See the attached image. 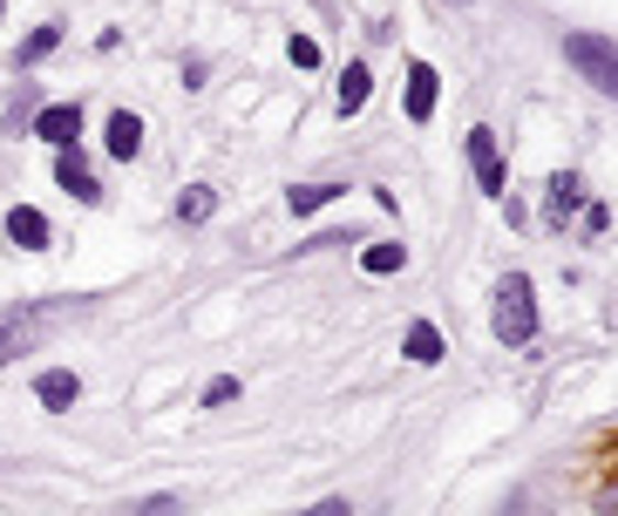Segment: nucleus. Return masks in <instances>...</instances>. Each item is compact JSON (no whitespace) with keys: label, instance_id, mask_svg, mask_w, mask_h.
Segmentation results:
<instances>
[{"label":"nucleus","instance_id":"9","mask_svg":"<svg viewBox=\"0 0 618 516\" xmlns=\"http://www.w3.org/2000/svg\"><path fill=\"white\" fill-rule=\"evenodd\" d=\"M8 238H14L21 252H48V238H55V231H48V218L34 211V205H8Z\"/></svg>","mask_w":618,"mask_h":516},{"label":"nucleus","instance_id":"22","mask_svg":"<svg viewBox=\"0 0 618 516\" xmlns=\"http://www.w3.org/2000/svg\"><path fill=\"white\" fill-rule=\"evenodd\" d=\"M306 516H354V509H346V496H327V503H313Z\"/></svg>","mask_w":618,"mask_h":516},{"label":"nucleus","instance_id":"16","mask_svg":"<svg viewBox=\"0 0 618 516\" xmlns=\"http://www.w3.org/2000/svg\"><path fill=\"white\" fill-rule=\"evenodd\" d=\"M361 265L374 272V279H388V272H401V265H408V245H367V252H361Z\"/></svg>","mask_w":618,"mask_h":516},{"label":"nucleus","instance_id":"2","mask_svg":"<svg viewBox=\"0 0 618 516\" xmlns=\"http://www.w3.org/2000/svg\"><path fill=\"white\" fill-rule=\"evenodd\" d=\"M564 62L585 75L598 96H618V42H605V34H564Z\"/></svg>","mask_w":618,"mask_h":516},{"label":"nucleus","instance_id":"8","mask_svg":"<svg viewBox=\"0 0 618 516\" xmlns=\"http://www.w3.org/2000/svg\"><path fill=\"white\" fill-rule=\"evenodd\" d=\"M435 96H442V75L429 62H408V123H429L435 116Z\"/></svg>","mask_w":618,"mask_h":516},{"label":"nucleus","instance_id":"3","mask_svg":"<svg viewBox=\"0 0 618 516\" xmlns=\"http://www.w3.org/2000/svg\"><path fill=\"white\" fill-rule=\"evenodd\" d=\"M55 320H68V306H8L0 312V361H14V353H27L34 340H42Z\"/></svg>","mask_w":618,"mask_h":516},{"label":"nucleus","instance_id":"5","mask_svg":"<svg viewBox=\"0 0 618 516\" xmlns=\"http://www.w3.org/2000/svg\"><path fill=\"white\" fill-rule=\"evenodd\" d=\"M34 136L55 143V150H75V136H82V109H75V102H48L42 116H34Z\"/></svg>","mask_w":618,"mask_h":516},{"label":"nucleus","instance_id":"24","mask_svg":"<svg viewBox=\"0 0 618 516\" xmlns=\"http://www.w3.org/2000/svg\"><path fill=\"white\" fill-rule=\"evenodd\" d=\"M455 8H462V0H455Z\"/></svg>","mask_w":618,"mask_h":516},{"label":"nucleus","instance_id":"13","mask_svg":"<svg viewBox=\"0 0 618 516\" xmlns=\"http://www.w3.org/2000/svg\"><path fill=\"white\" fill-rule=\"evenodd\" d=\"M333 197H340V184H293L286 205H293V218H313L320 205H333Z\"/></svg>","mask_w":618,"mask_h":516},{"label":"nucleus","instance_id":"4","mask_svg":"<svg viewBox=\"0 0 618 516\" xmlns=\"http://www.w3.org/2000/svg\"><path fill=\"white\" fill-rule=\"evenodd\" d=\"M577 211H585V184H577L571 171H558V177L544 184V224H551V231H564Z\"/></svg>","mask_w":618,"mask_h":516},{"label":"nucleus","instance_id":"19","mask_svg":"<svg viewBox=\"0 0 618 516\" xmlns=\"http://www.w3.org/2000/svg\"><path fill=\"white\" fill-rule=\"evenodd\" d=\"M286 55H293V68H313V62H320V42H313V34H293Z\"/></svg>","mask_w":618,"mask_h":516},{"label":"nucleus","instance_id":"6","mask_svg":"<svg viewBox=\"0 0 618 516\" xmlns=\"http://www.w3.org/2000/svg\"><path fill=\"white\" fill-rule=\"evenodd\" d=\"M470 164H476V184L489 197H504V150H496V130H470Z\"/></svg>","mask_w":618,"mask_h":516},{"label":"nucleus","instance_id":"1","mask_svg":"<svg viewBox=\"0 0 618 516\" xmlns=\"http://www.w3.org/2000/svg\"><path fill=\"white\" fill-rule=\"evenodd\" d=\"M496 340L504 347H523V340H537V293H530V279L523 272H510L504 286H496Z\"/></svg>","mask_w":618,"mask_h":516},{"label":"nucleus","instance_id":"11","mask_svg":"<svg viewBox=\"0 0 618 516\" xmlns=\"http://www.w3.org/2000/svg\"><path fill=\"white\" fill-rule=\"evenodd\" d=\"M367 96H374L367 62H346V75H340V116H361V109H367Z\"/></svg>","mask_w":618,"mask_h":516},{"label":"nucleus","instance_id":"17","mask_svg":"<svg viewBox=\"0 0 618 516\" xmlns=\"http://www.w3.org/2000/svg\"><path fill=\"white\" fill-rule=\"evenodd\" d=\"M55 42H62V21H48V28H34L27 42H21V55H14V62H42V55H55Z\"/></svg>","mask_w":618,"mask_h":516},{"label":"nucleus","instance_id":"15","mask_svg":"<svg viewBox=\"0 0 618 516\" xmlns=\"http://www.w3.org/2000/svg\"><path fill=\"white\" fill-rule=\"evenodd\" d=\"M211 211H218V190H211V184H190V190L177 197V218H184V224H205Z\"/></svg>","mask_w":618,"mask_h":516},{"label":"nucleus","instance_id":"20","mask_svg":"<svg viewBox=\"0 0 618 516\" xmlns=\"http://www.w3.org/2000/svg\"><path fill=\"white\" fill-rule=\"evenodd\" d=\"M184 503L177 496H143V503H130V516H177Z\"/></svg>","mask_w":618,"mask_h":516},{"label":"nucleus","instance_id":"23","mask_svg":"<svg viewBox=\"0 0 618 516\" xmlns=\"http://www.w3.org/2000/svg\"><path fill=\"white\" fill-rule=\"evenodd\" d=\"M0 14H8V0H0Z\"/></svg>","mask_w":618,"mask_h":516},{"label":"nucleus","instance_id":"12","mask_svg":"<svg viewBox=\"0 0 618 516\" xmlns=\"http://www.w3.org/2000/svg\"><path fill=\"white\" fill-rule=\"evenodd\" d=\"M102 143H109V156H123V164H130V156L143 150V123H136L130 109H115V116H109V136H102Z\"/></svg>","mask_w":618,"mask_h":516},{"label":"nucleus","instance_id":"18","mask_svg":"<svg viewBox=\"0 0 618 516\" xmlns=\"http://www.w3.org/2000/svg\"><path fill=\"white\" fill-rule=\"evenodd\" d=\"M34 116H42V96H34V89H21V96L8 102V130H34Z\"/></svg>","mask_w":618,"mask_h":516},{"label":"nucleus","instance_id":"21","mask_svg":"<svg viewBox=\"0 0 618 516\" xmlns=\"http://www.w3.org/2000/svg\"><path fill=\"white\" fill-rule=\"evenodd\" d=\"M224 402H239V381H231V374H218V381L205 387V408H224Z\"/></svg>","mask_w":618,"mask_h":516},{"label":"nucleus","instance_id":"14","mask_svg":"<svg viewBox=\"0 0 618 516\" xmlns=\"http://www.w3.org/2000/svg\"><path fill=\"white\" fill-rule=\"evenodd\" d=\"M408 361H415V367H435V361H442V333H435L429 320L408 327Z\"/></svg>","mask_w":618,"mask_h":516},{"label":"nucleus","instance_id":"10","mask_svg":"<svg viewBox=\"0 0 618 516\" xmlns=\"http://www.w3.org/2000/svg\"><path fill=\"white\" fill-rule=\"evenodd\" d=\"M34 402H42V408H75V402H82V381H75L68 367H48V374H34Z\"/></svg>","mask_w":618,"mask_h":516},{"label":"nucleus","instance_id":"7","mask_svg":"<svg viewBox=\"0 0 618 516\" xmlns=\"http://www.w3.org/2000/svg\"><path fill=\"white\" fill-rule=\"evenodd\" d=\"M55 184L75 197V205H102V184L89 177V164H82L75 150H55Z\"/></svg>","mask_w":618,"mask_h":516}]
</instances>
